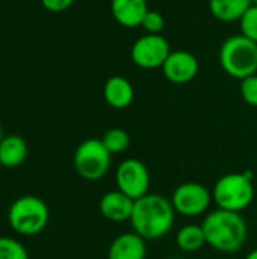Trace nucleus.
<instances>
[{
	"mask_svg": "<svg viewBox=\"0 0 257 259\" xmlns=\"http://www.w3.org/2000/svg\"><path fill=\"white\" fill-rule=\"evenodd\" d=\"M218 59L224 73L235 79L257 74V42L242 33L232 35L221 44Z\"/></svg>",
	"mask_w": 257,
	"mask_h": 259,
	"instance_id": "3",
	"label": "nucleus"
},
{
	"mask_svg": "<svg viewBox=\"0 0 257 259\" xmlns=\"http://www.w3.org/2000/svg\"><path fill=\"white\" fill-rule=\"evenodd\" d=\"M2 138H3V131H2V126H0V141H2Z\"/></svg>",
	"mask_w": 257,
	"mask_h": 259,
	"instance_id": "25",
	"label": "nucleus"
},
{
	"mask_svg": "<svg viewBox=\"0 0 257 259\" xmlns=\"http://www.w3.org/2000/svg\"><path fill=\"white\" fill-rule=\"evenodd\" d=\"M133 205H135L133 199H130L120 190H115L101 196L98 202V209L106 220L112 223H123L130 220Z\"/></svg>",
	"mask_w": 257,
	"mask_h": 259,
	"instance_id": "11",
	"label": "nucleus"
},
{
	"mask_svg": "<svg viewBox=\"0 0 257 259\" xmlns=\"http://www.w3.org/2000/svg\"><path fill=\"white\" fill-rule=\"evenodd\" d=\"M201 226L208 246L217 252L236 253L247 241L248 228L241 212L218 208L204 217Z\"/></svg>",
	"mask_w": 257,
	"mask_h": 259,
	"instance_id": "2",
	"label": "nucleus"
},
{
	"mask_svg": "<svg viewBox=\"0 0 257 259\" xmlns=\"http://www.w3.org/2000/svg\"><path fill=\"white\" fill-rule=\"evenodd\" d=\"M254 184L250 171L229 173L220 178L212 190V199L220 209L241 212L254 200Z\"/></svg>",
	"mask_w": 257,
	"mask_h": 259,
	"instance_id": "4",
	"label": "nucleus"
},
{
	"mask_svg": "<svg viewBox=\"0 0 257 259\" xmlns=\"http://www.w3.org/2000/svg\"><path fill=\"white\" fill-rule=\"evenodd\" d=\"M147 0H111V14L123 27H138L148 12Z\"/></svg>",
	"mask_w": 257,
	"mask_h": 259,
	"instance_id": "12",
	"label": "nucleus"
},
{
	"mask_svg": "<svg viewBox=\"0 0 257 259\" xmlns=\"http://www.w3.org/2000/svg\"><path fill=\"white\" fill-rule=\"evenodd\" d=\"M112 155L101 140L89 138L80 143L74 152L73 164L76 173L85 181H100L111 170Z\"/></svg>",
	"mask_w": 257,
	"mask_h": 259,
	"instance_id": "6",
	"label": "nucleus"
},
{
	"mask_svg": "<svg viewBox=\"0 0 257 259\" xmlns=\"http://www.w3.org/2000/svg\"><path fill=\"white\" fill-rule=\"evenodd\" d=\"M200 64L195 55L186 50H174L162 65V73L167 80L176 85H183L195 79Z\"/></svg>",
	"mask_w": 257,
	"mask_h": 259,
	"instance_id": "10",
	"label": "nucleus"
},
{
	"mask_svg": "<svg viewBox=\"0 0 257 259\" xmlns=\"http://www.w3.org/2000/svg\"><path fill=\"white\" fill-rule=\"evenodd\" d=\"M251 5V0H209L211 14L223 23L239 21Z\"/></svg>",
	"mask_w": 257,
	"mask_h": 259,
	"instance_id": "16",
	"label": "nucleus"
},
{
	"mask_svg": "<svg viewBox=\"0 0 257 259\" xmlns=\"http://www.w3.org/2000/svg\"><path fill=\"white\" fill-rule=\"evenodd\" d=\"M239 27L244 36L257 42V6L251 5L248 8V11L239 20Z\"/></svg>",
	"mask_w": 257,
	"mask_h": 259,
	"instance_id": "20",
	"label": "nucleus"
},
{
	"mask_svg": "<svg viewBox=\"0 0 257 259\" xmlns=\"http://www.w3.org/2000/svg\"><path fill=\"white\" fill-rule=\"evenodd\" d=\"M141 27L147 32V33H153V35H158L164 30L165 27V18L161 12L158 11H148L142 20V24Z\"/></svg>",
	"mask_w": 257,
	"mask_h": 259,
	"instance_id": "21",
	"label": "nucleus"
},
{
	"mask_svg": "<svg viewBox=\"0 0 257 259\" xmlns=\"http://www.w3.org/2000/svg\"><path fill=\"white\" fill-rule=\"evenodd\" d=\"M164 259H183V258H164Z\"/></svg>",
	"mask_w": 257,
	"mask_h": 259,
	"instance_id": "27",
	"label": "nucleus"
},
{
	"mask_svg": "<svg viewBox=\"0 0 257 259\" xmlns=\"http://www.w3.org/2000/svg\"><path fill=\"white\" fill-rule=\"evenodd\" d=\"M103 96H105L106 103L111 108L124 109L133 102L135 90L129 79H126L123 76H112L105 83Z\"/></svg>",
	"mask_w": 257,
	"mask_h": 259,
	"instance_id": "14",
	"label": "nucleus"
},
{
	"mask_svg": "<svg viewBox=\"0 0 257 259\" xmlns=\"http://www.w3.org/2000/svg\"><path fill=\"white\" fill-rule=\"evenodd\" d=\"M27 143L20 135H8L0 141V162L2 167L15 168L27 158Z\"/></svg>",
	"mask_w": 257,
	"mask_h": 259,
	"instance_id": "15",
	"label": "nucleus"
},
{
	"mask_svg": "<svg viewBox=\"0 0 257 259\" xmlns=\"http://www.w3.org/2000/svg\"><path fill=\"white\" fill-rule=\"evenodd\" d=\"M176 211L170 199L161 194L148 193L135 200L130 225L135 234L145 241L161 240L170 234L174 226Z\"/></svg>",
	"mask_w": 257,
	"mask_h": 259,
	"instance_id": "1",
	"label": "nucleus"
},
{
	"mask_svg": "<svg viewBox=\"0 0 257 259\" xmlns=\"http://www.w3.org/2000/svg\"><path fill=\"white\" fill-rule=\"evenodd\" d=\"M101 143L105 144V147L108 149V152L111 155H120V153H124L129 149L130 137L124 129L112 127V129L105 132V135L101 138Z\"/></svg>",
	"mask_w": 257,
	"mask_h": 259,
	"instance_id": "18",
	"label": "nucleus"
},
{
	"mask_svg": "<svg viewBox=\"0 0 257 259\" xmlns=\"http://www.w3.org/2000/svg\"><path fill=\"white\" fill-rule=\"evenodd\" d=\"M48 208L45 202L36 196H21L12 202L8 211V222L11 228L26 237L38 235L48 223Z\"/></svg>",
	"mask_w": 257,
	"mask_h": 259,
	"instance_id": "5",
	"label": "nucleus"
},
{
	"mask_svg": "<svg viewBox=\"0 0 257 259\" xmlns=\"http://www.w3.org/2000/svg\"><path fill=\"white\" fill-rule=\"evenodd\" d=\"M115 184L117 190H120L130 199L138 200L148 194L150 171L142 161L136 158H127L117 167Z\"/></svg>",
	"mask_w": 257,
	"mask_h": 259,
	"instance_id": "7",
	"label": "nucleus"
},
{
	"mask_svg": "<svg viewBox=\"0 0 257 259\" xmlns=\"http://www.w3.org/2000/svg\"><path fill=\"white\" fill-rule=\"evenodd\" d=\"M241 96L247 105L257 108V74L241 80Z\"/></svg>",
	"mask_w": 257,
	"mask_h": 259,
	"instance_id": "22",
	"label": "nucleus"
},
{
	"mask_svg": "<svg viewBox=\"0 0 257 259\" xmlns=\"http://www.w3.org/2000/svg\"><path fill=\"white\" fill-rule=\"evenodd\" d=\"M177 247L185 253H194L201 250L206 243V235L201 225H186L176 235Z\"/></svg>",
	"mask_w": 257,
	"mask_h": 259,
	"instance_id": "17",
	"label": "nucleus"
},
{
	"mask_svg": "<svg viewBox=\"0 0 257 259\" xmlns=\"http://www.w3.org/2000/svg\"><path fill=\"white\" fill-rule=\"evenodd\" d=\"M245 259H257V249L251 250V252L245 256Z\"/></svg>",
	"mask_w": 257,
	"mask_h": 259,
	"instance_id": "24",
	"label": "nucleus"
},
{
	"mask_svg": "<svg viewBox=\"0 0 257 259\" xmlns=\"http://www.w3.org/2000/svg\"><path fill=\"white\" fill-rule=\"evenodd\" d=\"M251 3H253L254 6H257V0H251Z\"/></svg>",
	"mask_w": 257,
	"mask_h": 259,
	"instance_id": "26",
	"label": "nucleus"
},
{
	"mask_svg": "<svg viewBox=\"0 0 257 259\" xmlns=\"http://www.w3.org/2000/svg\"><path fill=\"white\" fill-rule=\"evenodd\" d=\"M212 202V193L198 182L180 184L171 196L176 214L183 217H198L204 214Z\"/></svg>",
	"mask_w": 257,
	"mask_h": 259,
	"instance_id": "8",
	"label": "nucleus"
},
{
	"mask_svg": "<svg viewBox=\"0 0 257 259\" xmlns=\"http://www.w3.org/2000/svg\"><path fill=\"white\" fill-rule=\"evenodd\" d=\"M0 259H29V253L20 241L0 237Z\"/></svg>",
	"mask_w": 257,
	"mask_h": 259,
	"instance_id": "19",
	"label": "nucleus"
},
{
	"mask_svg": "<svg viewBox=\"0 0 257 259\" xmlns=\"http://www.w3.org/2000/svg\"><path fill=\"white\" fill-rule=\"evenodd\" d=\"M0 168H2V162H0Z\"/></svg>",
	"mask_w": 257,
	"mask_h": 259,
	"instance_id": "28",
	"label": "nucleus"
},
{
	"mask_svg": "<svg viewBox=\"0 0 257 259\" xmlns=\"http://www.w3.org/2000/svg\"><path fill=\"white\" fill-rule=\"evenodd\" d=\"M147 244L142 237L135 232L118 235L109 246L108 259H145Z\"/></svg>",
	"mask_w": 257,
	"mask_h": 259,
	"instance_id": "13",
	"label": "nucleus"
},
{
	"mask_svg": "<svg viewBox=\"0 0 257 259\" xmlns=\"http://www.w3.org/2000/svg\"><path fill=\"white\" fill-rule=\"evenodd\" d=\"M171 53V47L167 38H164L161 33L153 35L147 33L141 38H138L130 50V58L135 65L144 70H155L162 68L164 62Z\"/></svg>",
	"mask_w": 257,
	"mask_h": 259,
	"instance_id": "9",
	"label": "nucleus"
},
{
	"mask_svg": "<svg viewBox=\"0 0 257 259\" xmlns=\"http://www.w3.org/2000/svg\"><path fill=\"white\" fill-rule=\"evenodd\" d=\"M41 3L50 12H64L74 3V0H41Z\"/></svg>",
	"mask_w": 257,
	"mask_h": 259,
	"instance_id": "23",
	"label": "nucleus"
}]
</instances>
